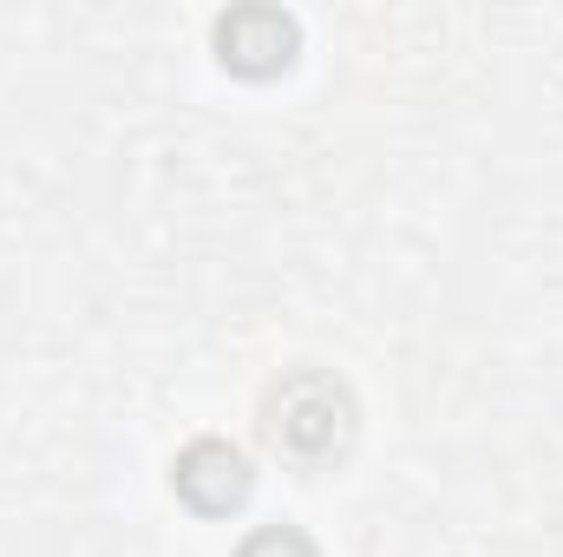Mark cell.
Segmentation results:
<instances>
[{
  "label": "cell",
  "instance_id": "6da1fadb",
  "mask_svg": "<svg viewBox=\"0 0 563 557\" xmlns=\"http://www.w3.org/2000/svg\"><path fill=\"white\" fill-rule=\"evenodd\" d=\"M269 433H276L282 452L295 459H328L347 446L354 433V401L334 374H288L276 394H269Z\"/></svg>",
  "mask_w": 563,
  "mask_h": 557
},
{
  "label": "cell",
  "instance_id": "7a4b0ae2",
  "mask_svg": "<svg viewBox=\"0 0 563 557\" xmlns=\"http://www.w3.org/2000/svg\"><path fill=\"white\" fill-rule=\"evenodd\" d=\"M295 53H301V26H295V13H282V7L250 0V7H230V13L217 20V59H223L236 79H276V73L295 66Z\"/></svg>",
  "mask_w": 563,
  "mask_h": 557
},
{
  "label": "cell",
  "instance_id": "3957f363",
  "mask_svg": "<svg viewBox=\"0 0 563 557\" xmlns=\"http://www.w3.org/2000/svg\"><path fill=\"white\" fill-rule=\"evenodd\" d=\"M170 485H177V499L190 512L223 518V512H236L250 499V459L230 439H190L177 452V466H170Z\"/></svg>",
  "mask_w": 563,
  "mask_h": 557
},
{
  "label": "cell",
  "instance_id": "277c9868",
  "mask_svg": "<svg viewBox=\"0 0 563 557\" xmlns=\"http://www.w3.org/2000/svg\"><path fill=\"white\" fill-rule=\"evenodd\" d=\"M236 557H314V545H308V532H295V525H263L256 538H243Z\"/></svg>",
  "mask_w": 563,
  "mask_h": 557
}]
</instances>
